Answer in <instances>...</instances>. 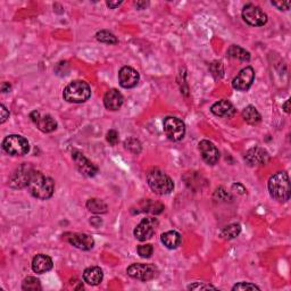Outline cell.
<instances>
[{
    "label": "cell",
    "mask_w": 291,
    "mask_h": 291,
    "mask_svg": "<svg viewBox=\"0 0 291 291\" xmlns=\"http://www.w3.org/2000/svg\"><path fill=\"white\" fill-rule=\"evenodd\" d=\"M26 188L31 195L36 199L47 200L54 195L55 183L53 179L46 177L39 171H34Z\"/></svg>",
    "instance_id": "obj_1"
},
{
    "label": "cell",
    "mask_w": 291,
    "mask_h": 291,
    "mask_svg": "<svg viewBox=\"0 0 291 291\" xmlns=\"http://www.w3.org/2000/svg\"><path fill=\"white\" fill-rule=\"evenodd\" d=\"M269 191L273 199L285 202L290 199V180L287 172H278L269 180Z\"/></svg>",
    "instance_id": "obj_2"
},
{
    "label": "cell",
    "mask_w": 291,
    "mask_h": 291,
    "mask_svg": "<svg viewBox=\"0 0 291 291\" xmlns=\"http://www.w3.org/2000/svg\"><path fill=\"white\" fill-rule=\"evenodd\" d=\"M148 186L157 195H169L173 191L174 183L168 174L159 169H151L147 173Z\"/></svg>",
    "instance_id": "obj_3"
},
{
    "label": "cell",
    "mask_w": 291,
    "mask_h": 291,
    "mask_svg": "<svg viewBox=\"0 0 291 291\" xmlns=\"http://www.w3.org/2000/svg\"><path fill=\"white\" fill-rule=\"evenodd\" d=\"M63 97L67 103L82 104L89 100L91 97V88L85 81H73L68 85L63 92Z\"/></svg>",
    "instance_id": "obj_4"
},
{
    "label": "cell",
    "mask_w": 291,
    "mask_h": 291,
    "mask_svg": "<svg viewBox=\"0 0 291 291\" xmlns=\"http://www.w3.org/2000/svg\"><path fill=\"white\" fill-rule=\"evenodd\" d=\"M3 149L12 156H24L30 151V144L24 137L11 135L3 141Z\"/></svg>",
    "instance_id": "obj_5"
},
{
    "label": "cell",
    "mask_w": 291,
    "mask_h": 291,
    "mask_svg": "<svg viewBox=\"0 0 291 291\" xmlns=\"http://www.w3.org/2000/svg\"><path fill=\"white\" fill-rule=\"evenodd\" d=\"M164 132L171 141H180L186 135V124L178 117L169 116L164 119Z\"/></svg>",
    "instance_id": "obj_6"
},
{
    "label": "cell",
    "mask_w": 291,
    "mask_h": 291,
    "mask_svg": "<svg viewBox=\"0 0 291 291\" xmlns=\"http://www.w3.org/2000/svg\"><path fill=\"white\" fill-rule=\"evenodd\" d=\"M127 273L133 279L140 281H149L155 279L158 275V269L152 264H132L128 267Z\"/></svg>",
    "instance_id": "obj_7"
},
{
    "label": "cell",
    "mask_w": 291,
    "mask_h": 291,
    "mask_svg": "<svg viewBox=\"0 0 291 291\" xmlns=\"http://www.w3.org/2000/svg\"><path fill=\"white\" fill-rule=\"evenodd\" d=\"M242 18L252 26H263L266 24L267 15L262 9L253 4H248L242 9Z\"/></svg>",
    "instance_id": "obj_8"
},
{
    "label": "cell",
    "mask_w": 291,
    "mask_h": 291,
    "mask_svg": "<svg viewBox=\"0 0 291 291\" xmlns=\"http://www.w3.org/2000/svg\"><path fill=\"white\" fill-rule=\"evenodd\" d=\"M34 170L29 164H23L9 178V186L14 189H22L27 187Z\"/></svg>",
    "instance_id": "obj_9"
},
{
    "label": "cell",
    "mask_w": 291,
    "mask_h": 291,
    "mask_svg": "<svg viewBox=\"0 0 291 291\" xmlns=\"http://www.w3.org/2000/svg\"><path fill=\"white\" fill-rule=\"evenodd\" d=\"M157 226H158V221L155 218H146L142 220L135 229V237L139 241H146L150 239L156 232Z\"/></svg>",
    "instance_id": "obj_10"
},
{
    "label": "cell",
    "mask_w": 291,
    "mask_h": 291,
    "mask_svg": "<svg viewBox=\"0 0 291 291\" xmlns=\"http://www.w3.org/2000/svg\"><path fill=\"white\" fill-rule=\"evenodd\" d=\"M254 80H255V71L251 66L244 67L243 70L238 73V75L233 78L232 87L238 91H247L251 89Z\"/></svg>",
    "instance_id": "obj_11"
},
{
    "label": "cell",
    "mask_w": 291,
    "mask_h": 291,
    "mask_svg": "<svg viewBox=\"0 0 291 291\" xmlns=\"http://www.w3.org/2000/svg\"><path fill=\"white\" fill-rule=\"evenodd\" d=\"M72 158L74 160V163H75L77 170L80 171V173L85 175V177L92 178L98 173V168H97L92 161L88 159L82 152L74 150L72 152Z\"/></svg>",
    "instance_id": "obj_12"
},
{
    "label": "cell",
    "mask_w": 291,
    "mask_h": 291,
    "mask_svg": "<svg viewBox=\"0 0 291 291\" xmlns=\"http://www.w3.org/2000/svg\"><path fill=\"white\" fill-rule=\"evenodd\" d=\"M200 155L206 164L215 165L220 159V151L216 146L209 140H201L198 145Z\"/></svg>",
    "instance_id": "obj_13"
},
{
    "label": "cell",
    "mask_w": 291,
    "mask_h": 291,
    "mask_svg": "<svg viewBox=\"0 0 291 291\" xmlns=\"http://www.w3.org/2000/svg\"><path fill=\"white\" fill-rule=\"evenodd\" d=\"M30 117L40 131H43L45 133H49L56 130L57 128V122L50 116V115H45V116H41L38 110H33L30 114Z\"/></svg>",
    "instance_id": "obj_14"
},
{
    "label": "cell",
    "mask_w": 291,
    "mask_h": 291,
    "mask_svg": "<svg viewBox=\"0 0 291 291\" xmlns=\"http://www.w3.org/2000/svg\"><path fill=\"white\" fill-rule=\"evenodd\" d=\"M140 80V75L138 71L130 66H124L121 68L118 73V81L121 87L126 88V89H131L135 88L138 82Z\"/></svg>",
    "instance_id": "obj_15"
},
{
    "label": "cell",
    "mask_w": 291,
    "mask_h": 291,
    "mask_svg": "<svg viewBox=\"0 0 291 291\" xmlns=\"http://www.w3.org/2000/svg\"><path fill=\"white\" fill-rule=\"evenodd\" d=\"M67 241L80 251H91L95 246L94 238L86 233H71L70 237H67Z\"/></svg>",
    "instance_id": "obj_16"
},
{
    "label": "cell",
    "mask_w": 291,
    "mask_h": 291,
    "mask_svg": "<svg viewBox=\"0 0 291 291\" xmlns=\"http://www.w3.org/2000/svg\"><path fill=\"white\" fill-rule=\"evenodd\" d=\"M270 159V156L267 151L262 149L260 147H255L249 149L246 155H244V160L251 166H257V165H265Z\"/></svg>",
    "instance_id": "obj_17"
},
{
    "label": "cell",
    "mask_w": 291,
    "mask_h": 291,
    "mask_svg": "<svg viewBox=\"0 0 291 291\" xmlns=\"http://www.w3.org/2000/svg\"><path fill=\"white\" fill-rule=\"evenodd\" d=\"M124 98L116 89H110L104 96V105L108 110H118L122 107Z\"/></svg>",
    "instance_id": "obj_18"
},
{
    "label": "cell",
    "mask_w": 291,
    "mask_h": 291,
    "mask_svg": "<svg viewBox=\"0 0 291 291\" xmlns=\"http://www.w3.org/2000/svg\"><path fill=\"white\" fill-rule=\"evenodd\" d=\"M53 260L47 255H44V254H39L36 255L33 261H32V270H33L34 273L38 274H44L46 272H48L53 269Z\"/></svg>",
    "instance_id": "obj_19"
},
{
    "label": "cell",
    "mask_w": 291,
    "mask_h": 291,
    "mask_svg": "<svg viewBox=\"0 0 291 291\" xmlns=\"http://www.w3.org/2000/svg\"><path fill=\"white\" fill-rule=\"evenodd\" d=\"M212 113L219 117H225L230 118L235 114L234 106L228 100H220L212 106Z\"/></svg>",
    "instance_id": "obj_20"
},
{
    "label": "cell",
    "mask_w": 291,
    "mask_h": 291,
    "mask_svg": "<svg viewBox=\"0 0 291 291\" xmlns=\"http://www.w3.org/2000/svg\"><path fill=\"white\" fill-rule=\"evenodd\" d=\"M104 279L103 270L98 266H92L88 267L83 272V280L85 282L90 285H98L101 283V281Z\"/></svg>",
    "instance_id": "obj_21"
},
{
    "label": "cell",
    "mask_w": 291,
    "mask_h": 291,
    "mask_svg": "<svg viewBox=\"0 0 291 291\" xmlns=\"http://www.w3.org/2000/svg\"><path fill=\"white\" fill-rule=\"evenodd\" d=\"M160 240L166 248L175 249L180 246L182 238L181 234L177 232V231H168V232L161 234Z\"/></svg>",
    "instance_id": "obj_22"
},
{
    "label": "cell",
    "mask_w": 291,
    "mask_h": 291,
    "mask_svg": "<svg viewBox=\"0 0 291 291\" xmlns=\"http://www.w3.org/2000/svg\"><path fill=\"white\" fill-rule=\"evenodd\" d=\"M228 57L230 58H234L238 59V61L241 62H249L251 61V54H249L246 49H243L240 47V46H231V47L228 49Z\"/></svg>",
    "instance_id": "obj_23"
},
{
    "label": "cell",
    "mask_w": 291,
    "mask_h": 291,
    "mask_svg": "<svg viewBox=\"0 0 291 291\" xmlns=\"http://www.w3.org/2000/svg\"><path fill=\"white\" fill-rule=\"evenodd\" d=\"M242 117L244 121L248 124H251V126H257V124L261 123L262 121L261 114L258 113V110L254 107V106H247V107L243 109Z\"/></svg>",
    "instance_id": "obj_24"
},
{
    "label": "cell",
    "mask_w": 291,
    "mask_h": 291,
    "mask_svg": "<svg viewBox=\"0 0 291 291\" xmlns=\"http://www.w3.org/2000/svg\"><path fill=\"white\" fill-rule=\"evenodd\" d=\"M87 209L89 210L91 213L95 214H103L107 212V204L101 199H97V198H91L87 201Z\"/></svg>",
    "instance_id": "obj_25"
},
{
    "label": "cell",
    "mask_w": 291,
    "mask_h": 291,
    "mask_svg": "<svg viewBox=\"0 0 291 291\" xmlns=\"http://www.w3.org/2000/svg\"><path fill=\"white\" fill-rule=\"evenodd\" d=\"M240 232H241V225L239 223H232L229 224L228 226H225V228L222 230L221 237L226 240H231L234 239L235 237H238Z\"/></svg>",
    "instance_id": "obj_26"
},
{
    "label": "cell",
    "mask_w": 291,
    "mask_h": 291,
    "mask_svg": "<svg viewBox=\"0 0 291 291\" xmlns=\"http://www.w3.org/2000/svg\"><path fill=\"white\" fill-rule=\"evenodd\" d=\"M96 39L99 41V43H103L106 45H115L118 43V40L116 36H115L112 32L109 31H100L96 34Z\"/></svg>",
    "instance_id": "obj_27"
},
{
    "label": "cell",
    "mask_w": 291,
    "mask_h": 291,
    "mask_svg": "<svg viewBox=\"0 0 291 291\" xmlns=\"http://www.w3.org/2000/svg\"><path fill=\"white\" fill-rule=\"evenodd\" d=\"M22 289L25 291H39L41 290L40 281L36 278H33V276H29V278L23 281Z\"/></svg>",
    "instance_id": "obj_28"
},
{
    "label": "cell",
    "mask_w": 291,
    "mask_h": 291,
    "mask_svg": "<svg viewBox=\"0 0 291 291\" xmlns=\"http://www.w3.org/2000/svg\"><path fill=\"white\" fill-rule=\"evenodd\" d=\"M124 146H126L129 151L133 152V154H139L141 151V144L139 142V140L135 139V138H130V139L126 140Z\"/></svg>",
    "instance_id": "obj_29"
},
{
    "label": "cell",
    "mask_w": 291,
    "mask_h": 291,
    "mask_svg": "<svg viewBox=\"0 0 291 291\" xmlns=\"http://www.w3.org/2000/svg\"><path fill=\"white\" fill-rule=\"evenodd\" d=\"M152 253H154V248H152V246L149 243L140 244V246L138 247V254H139L140 257H142V258L151 257Z\"/></svg>",
    "instance_id": "obj_30"
},
{
    "label": "cell",
    "mask_w": 291,
    "mask_h": 291,
    "mask_svg": "<svg viewBox=\"0 0 291 291\" xmlns=\"http://www.w3.org/2000/svg\"><path fill=\"white\" fill-rule=\"evenodd\" d=\"M233 291L235 290H261V288L256 284L249 283V282H240L238 284H235L232 288Z\"/></svg>",
    "instance_id": "obj_31"
},
{
    "label": "cell",
    "mask_w": 291,
    "mask_h": 291,
    "mask_svg": "<svg viewBox=\"0 0 291 291\" xmlns=\"http://www.w3.org/2000/svg\"><path fill=\"white\" fill-rule=\"evenodd\" d=\"M210 289L218 290V288L214 287V285L206 283H193L188 287V290H210Z\"/></svg>",
    "instance_id": "obj_32"
},
{
    "label": "cell",
    "mask_w": 291,
    "mask_h": 291,
    "mask_svg": "<svg viewBox=\"0 0 291 291\" xmlns=\"http://www.w3.org/2000/svg\"><path fill=\"white\" fill-rule=\"evenodd\" d=\"M106 139H107L109 145L115 146L118 142V133L115 130H109L107 132V137H106Z\"/></svg>",
    "instance_id": "obj_33"
},
{
    "label": "cell",
    "mask_w": 291,
    "mask_h": 291,
    "mask_svg": "<svg viewBox=\"0 0 291 291\" xmlns=\"http://www.w3.org/2000/svg\"><path fill=\"white\" fill-rule=\"evenodd\" d=\"M272 5L275 6L279 11H288L291 6L290 2H272Z\"/></svg>",
    "instance_id": "obj_34"
},
{
    "label": "cell",
    "mask_w": 291,
    "mask_h": 291,
    "mask_svg": "<svg viewBox=\"0 0 291 291\" xmlns=\"http://www.w3.org/2000/svg\"><path fill=\"white\" fill-rule=\"evenodd\" d=\"M215 197H219V199L220 200H228V199H230V195L228 192H226L223 188H219L218 190L215 191V195H214Z\"/></svg>",
    "instance_id": "obj_35"
},
{
    "label": "cell",
    "mask_w": 291,
    "mask_h": 291,
    "mask_svg": "<svg viewBox=\"0 0 291 291\" xmlns=\"http://www.w3.org/2000/svg\"><path fill=\"white\" fill-rule=\"evenodd\" d=\"M0 112H2V116H0V123L3 124V123L6 122L7 118L9 117V112L4 105H0Z\"/></svg>",
    "instance_id": "obj_36"
},
{
    "label": "cell",
    "mask_w": 291,
    "mask_h": 291,
    "mask_svg": "<svg viewBox=\"0 0 291 291\" xmlns=\"http://www.w3.org/2000/svg\"><path fill=\"white\" fill-rule=\"evenodd\" d=\"M233 189H238V190H240V191H238V193H240V195H243V193L246 192V188H244L242 184H240V183H234L232 186V190Z\"/></svg>",
    "instance_id": "obj_37"
},
{
    "label": "cell",
    "mask_w": 291,
    "mask_h": 291,
    "mask_svg": "<svg viewBox=\"0 0 291 291\" xmlns=\"http://www.w3.org/2000/svg\"><path fill=\"white\" fill-rule=\"evenodd\" d=\"M90 223L95 226V228H98L99 225H101V223H103V222H101V220L99 219V218H92L91 220H90Z\"/></svg>",
    "instance_id": "obj_38"
},
{
    "label": "cell",
    "mask_w": 291,
    "mask_h": 291,
    "mask_svg": "<svg viewBox=\"0 0 291 291\" xmlns=\"http://www.w3.org/2000/svg\"><path fill=\"white\" fill-rule=\"evenodd\" d=\"M106 5H107V6L109 7V8H112V9H115L116 7H118V6H121L122 5V2H107L106 3Z\"/></svg>",
    "instance_id": "obj_39"
},
{
    "label": "cell",
    "mask_w": 291,
    "mask_h": 291,
    "mask_svg": "<svg viewBox=\"0 0 291 291\" xmlns=\"http://www.w3.org/2000/svg\"><path fill=\"white\" fill-rule=\"evenodd\" d=\"M136 7L139 8V9H145L148 6V3H141V2H137L135 3Z\"/></svg>",
    "instance_id": "obj_40"
},
{
    "label": "cell",
    "mask_w": 291,
    "mask_h": 291,
    "mask_svg": "<svg viewBox=\"0 0 291 291\" xmlns=\"http://www.w3.org/2000/svg\"><path fill=\"white\" fill-rule=\"evenodd\" d=\"M289 104H290V101H289V100H287V101H285V103L283 104V106H282V108L284 109V112H285V113H288V114L290 113V108H289Z\"/></svg>",
    "instance_id": "obj_41"
}]
</instances>
